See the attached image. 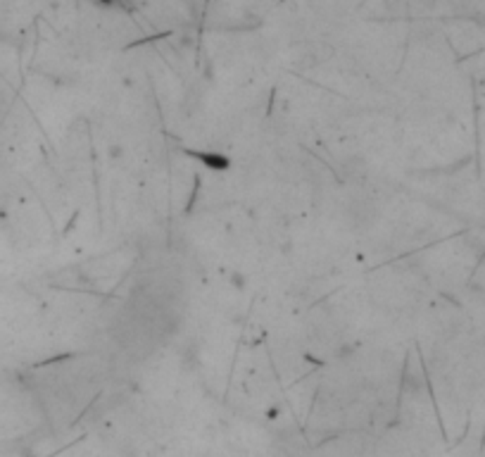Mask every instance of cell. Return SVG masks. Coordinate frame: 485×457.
Returning <instances> with one entry per match:
<instances>
[{"label": "cell", "mask_w": 485, "mask_h": 457, "mask_svg": "<svg viewBox=\"0 0 485 457\" xmlns=\"http://www.w3.org/2000/svg\"><path fill=\"white\" fill-rule=\"evenodd\" d=\"M93 5L98 8H107V10H124L131 5V0H91Z\"/></svg>", "instance_id": "6da1fadb"}]
</instances>
